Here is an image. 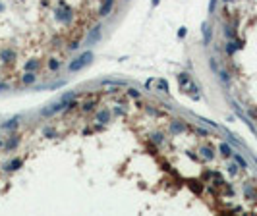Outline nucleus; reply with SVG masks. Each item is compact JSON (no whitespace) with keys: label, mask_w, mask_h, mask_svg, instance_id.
I'll return each mask as SVG.
<instances>
[{"label":"nucleus","mask_w":257,"mask_h":216,"mask_svg":"<svg viewBox=\"0 0 257 216\" xmlns=\"http://www.w3.org/2000/svg\"><path fill=\"white\" fill-rule=\"evenodd\" d=\"M91 60H93V54H91V52H85V54H81V56H79L76 62H72V64H70V71L81 70L83 66H87V64H89Z\"/></svg>","instance_id":"obj_1"},{"label":"nucleus","mask_w":257,"mask_h":216,"mask_svg":"<svg viewBox=\"0 0 257 216\" xmlns=\"http://www.w3.org/2000/svg\"><path fill=\"white\" fill-rule=\"evenodd\" d=\"M112 2H114V0H104V4H103V8H101V16H106V14L110 12Z\"/></svg>","instance_id":"obj_2"},{"label":"nucleus","mask_w":257,"mask_h":216,"mask_svg":"<svg viewBox=\"0 0 257 216\" xmlns=\"http://www.w3.org/2000/svg\"><path fill=\"white\" fill-rule=\"evenodd\" d=\"M101 37V27H95V29H93V33L89 35V43H95L97 39H99Z\"/></svg>","instance_id":"obj_3"},{"label":"nucleus","mask_w":257,"mask_h":216,"mask_svg":"<svg viewBox=\"0 0 257 216\" xmlns=\"http://www.w3.org/2000/svg\"><path fill=\"white\" fill-rule=\"evenodd\" d=\"M203 37H205V43L211 41V27L207 23H203Z\"/></svg>","instance_id":"obj_4"},{"label":"nucleus","mask_w":257,"mask_h":216,"mask_svg":"<svg viewBox=\"0 0 257 216\" xmlns=\"http://www.w3.org/2000/svg\"><path fill=\"white\" fill-rule=\"evenodd\" d=\"M158 89H161L163 93H168V81L166 79H158Z\"/></svg>","instance_id":"obj_5"},{"label":"nucleus","mask_w":257,"mask_h":216,"mask_svg":"<svg viewBox=\"0 0 257 216\" xmlns=\"http://www.w3.org/2000/svg\"><path fill=\"white\" fill-rule=\"evenodd\" d=\"M12 58H14V52H12V50H4V52H2V60H4V62H10Z\"/></svg>","instance_id":"obj_6"},{"label":"nucleus","mask_w":257,"mask_h":216,"mask_svg":"<svg viewBox=\"0 0 257 216\" xmlns=\"http://www.w3.org/2000/svg\"><path fill=\"white\" fill-rule=\"evenodd\" d=\"M220 152H223L224 156H228V155H230V152H232V151H230V147H228V145H224V143H223V145H220Z\"/></svg>","instance_id":"obj_7"},{"label":"nucleus","mask_w":257,"mask_h":216,"mask_svg":"<svg viewBox=\"0 0 257 216\" xmlns=\"http://www.w3.org/2000/svg\"><path fill=\"white\" fill-rule=\"evenodd\" d=\"M104 120H108V112H101L99 114V122H104Z\"/></svg>","instance_id":"obj_8"},{"label":"nucleus","mask_w":257,"mask_h":216,"mask_svg":"<svg viewBox=\"0 0 257 216\" xmlns=\"http://www.w3.org/2000/svg\"><path fill=\"white\" fill-rule=\"evenodd\" d=\"M33 81H35V75H33V74H27V75H25V83H33Z\"/></svg>","instance_id":"obj_9"},{"label":"nucleus","mask_w":257,"mask_h":216,"mask_svg":"<svg viewBox=\"0 0 257 216\" xmlns=\"http://www.w3.org/2000/svg\"><path fill=\"white\" fill-rule=\"evenodd\" d=\"M20 164H21V162H20V160H14V162H12V164H10V166H8V168H10V170H16V168H17V166H20Z\"/></svg>","instance_id":"obj_10"},{"label":"nucleus","mask_w":257,"mask_h":216,"mask_svg":"<svg viewBox=\"0 0 257 216\" xmlns=\"http://www.w3.org/2000/svg\"><path fill=\"white\" fill-rule=\"evenodd\" d=\"M226 50H228V54H232V52L236 50V47H234V43H230L228 47H226Z\"/></svg>","instance_id":"obj_11"},{"label":"nucleus","mask_w":257,"mask_h":216,"mask_svg":"<svg viewBox=\"0 0 257 216\" xmlns=\"http://www.w3.org/2000/svg\"><path fill=\"white\" fill-rule=\"evenodd\" d=\"M236 160H238V162H240V166H242V168H246V160H244L242 156H238V155H236Z\"/></svg>","instance_id":"obj_12"},{"label":"nucleus","mask_w":257,"mask_h":216,"mask_svg":"<svg viewBox=\"0 0 257 216\" xmlns=\"http://www.w3.org/2000/svg\"><path fill=\"white\" fill-rule=\"evenodd\" d=\"M215 6H217V0H211V4H209V12L215 10Z\"/></svg>","instance_id":"obj_13"},{"label":"nucleus","mask_w":257,"mask_h":216,"mask_svg":"<svg viewBox=\"0 0 257 216\" xmlns=\"http://www.w3.org/2000/svg\"><path fill=\"white\" fill-rule=\"evenodd\" d=\"M203 155H205L207 158H213V155H211V151H209V149H203Z\"/></svg>","instance_id":"obj_14"},{"label":"nucleus","mask_w":257,"mask_h":216,"mask_svg":"<svg viewBox=\"0 0 257 216\" xmlns=\"http://www.w3.org/2000/svg\"><path fill=\"white\" fill-rule=\"evenodd\" d=\"M186 33H188V31H186V27H182V29L178 31V37H186Z\"/></svg>","instance_id":"obj_15"},{"label":"nucleus","mask_w":257,"mask_h":216,"mask_svg":"<svg viewBox=\"0 0 257 216\" xmlns=\"http://www.w3.org/2000/svg\"><path fill=\"white\" fill-rule=\"evenodd\" d=\"M50 68H52V70H56V68H58V62H56V60H52V62H50Z\"/></svg>","instance_id":"obj_16"},{"label":"nucleus","mask_w":257,"mask_h":216,"mask_svg":"<svg viewBox=\"0 0 257 216\" xmlns=\"http://www.w3.org/2000/svg\"><path fill=\"white\" fill-rule=\"evenodd\" d=\"M130 95H131V97H137V95H139V93H137V91H135V89H130Z\"/></svg>","instance_id":"obj_17"},{"label":"nucleus","mask_w":257,"mask_h":216,"mask_svg":"<svg viewBox=\"0 0 257 216\" xmlns=\"http://www.w3.org/2000/svg\"><path fill=\"white\" fill-rule=\"evenodd\" d=\"M83 108H85V110H91V108H93V102H87V104H85Z\"/></svg>","instance_id":"obj_18"},{"label":"nucleus","mask_w":257,"mask_h":216,"mask_svg":"<svg viewBox=\"0 0 257 216\" xmlns=\"http://www.w3.org/2000/svg\"><path fill=\"white\" fill-rule=\"evenodd\" d=\"M153 4H158V0H153Z\"/></svg>","instance_id":"obj_19"},{"label":"nucleus","mask_w":257,"mask_h":216,"mask_svg":"<svg viewBox=\"0 0 257 216\" xmlns=\"http://www.w3.org/2000/svg\"><path fill=\"white\" fill-rule=\"evenodd\" d=\"M226 2H228V0H226Z\"/></svg>","instance_id":"obj_20"}]
</instances>
